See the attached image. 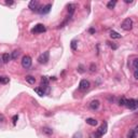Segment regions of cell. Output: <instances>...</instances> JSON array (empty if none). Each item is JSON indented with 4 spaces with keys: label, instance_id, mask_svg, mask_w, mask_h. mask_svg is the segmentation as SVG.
<instances>
[{
    "label": "cell",
    "instance_id": "8992f818",
    "mask_svg": "<svg viewBox=\"0 0 138 138\" xmlns=\"http://www.w3.org/2000/svg\"><path fill=\"white\" fill-rule=\"evenodd\" d=\"M49 58H50V53L49 52H44L39 56L38 61H39V63L40 64H47L48 62H49Z\"/></svg>",
    "mask_w": 138,
    "mask_h": 138
},
{
    "label": "cell",
    "instance_id": "1f68e13d",
    "mask_svg": "<svg viewBox=\"0 0 138 138\" xmlns=\"http://www.w3.org/2000/svg\"><path fill=\"white\" fill-rule=\"evenodd\" d=\"M83 67H82V66H80V67H79V72H83Z\"/></svg>",
    "mask_w": 138,
    "mask_h": 138
},
{
    "label": "cell",
    "instance_id": "30bf717a",
    "mask_svg": "<svg viewBox=\"0 0 138 138\" xmlns=\"http://www.w3.org/2000/svg\"><path fill=\"white\" fill-rule=\"evenodd\" d=\"M38 7H39V2L37 1V0H31V1L29 2V9H31L33 11H36Z\"/></svg>",
    "mask_w": 138,
    "mask_h": 138
},
{
    "label": "cell",
    "instance_id": "d6986e66",
    "mask_svg": "<svg viewBox=\"0 0 138 138\" xmlns=\"http://www.w3.org/2000/svg\"><path fill=\"white\" fill-rule=\"evenodd\" d=\"M42 132L44 133V134H47V135H52L53 134V131L51 130V128H49V127H43Z\"/></svg>",
    "mask_w": 138,
    "mask_h": 138
},
{
    "label": "cell",
    "instance_id": "d4e9b609",
    "mask_svg": "<svg viewBox=\"0 0 138 138\" xmlns=\"http://www.w3.org/2000/svg\"><path fill=\"white\" fill-rule=\"evenodd\" d=\"M137 62H138L137 58H135L134 61H133V67H134V70H137V69H138V67H137Z\"/></svg>",
    "mask_w": 138,
    "mask_h": 138
},
{
    "label": "cell",
    "instance_id": "603a6c76",
    "mask_svg": "<svg viewBox=\"0 0 138 138\" xmlns=\"http://www.w3.org/2000/svg\"><path fill=\"white\" fill-rule=\"evenodd\" d=\"M71 49H72L73 51H76V50H77V41H76V40L71 41Z\"/></svg>",
    "mask_w": 138,
    "mask_h": 138
},
{
    "label": "cell",
    "instance_id": "8fae6325",
    "mask_svg": "<svg viewBox=\"0 0 138 138\" xmlns=\"http://www.w3.org/2000/svg\"><path fill=\"white\" fill-rule=\"evenodd\" d=\"M68 16L69 17H71L73 15V13H75V4H72V3H70V4H68Z\"/></svg>",
    "mask_w": 138,
    "mask_h": 138
},
{
    "label": "cell",
    "instance_id": "f546056e",
    "mask_svg": "<svg viewBox=\"0 0 138 138\" xmlns=\"http://www.w3.org/2000/svg\"><path fill=\"white\" fill-rule=\"evenodd\" d=\"M73 138H81V133H79V134H76Z\"/></svg>",
    "mask_w": 138,
    "mask_h": 138
},
{
    "label": "cell",
    "instance_id": "f1b7e54d",
    "mask_svg": "<svg viewBox=\"0 0 138 138\" xmlns=\"http://www.w3.org/2000/svg\"><path fill=\"white\" fill-rule=\"evenodd\" d=\"M6 4L7 6H12V4H14V2L13 1H6Z\"/></svg>",
    "mask_w": 138,
    "mask_h": 138
},
{
    "label": "cell",
    "instance_id": "4dcf8cb0",
    "mask_svg": "<svg viewBox=\"0 0 138 138\" xmlns=\"http://www.w3.org/2000/svg\"><path fill=\"white\" fill-rule=\"evenodd\" d=\"M134 77H135V79H138V72H137V70H135V72H134Z\"/></svg>",
    "mask_w": 138,
    "mask_h": 138
},
{
    "label": "cell",
    "instance_id": "cb8c5ba5",
    "mask_svg": "<svg viewBox=\"0 0 138 138\" xmlns=\"http://www.w3.org/2000/svg\"><path fill=\"white\" fill-rule=\"evenodd\" d=\"M90 71H91V72L96 71V65L95 64H91V66H90Z\"/></svg>",
    "mask_w": 138,
    "mask_h": 138
},
{
    "label": "cell",
    "instance_id": "9c48e42d",
    "mask_svg": "<svg viewBox=\"0 0 138 138\" xmlns=\"http://www.w3.org/2000/svg\"><path fill=\"white\" fill-rule=\"evenodd\" d=\"M99 106H100V103H99V100H97V99L93 100V102H91V104H90V108H91L92 110H97L98 108H99Z\"/></svg>",
    "mask_w": 138,
    "mask_h": 138
},
{
    "label": "cell",
    "instance_id": "4fadbf2b",
    "mask_svg": "<svg viewBox=\"0 0 138 138\" xmlns=\"http://www.w3.org/2000/svg\"><path fill=\"white\" fill-rule=\"evenodd\" d=\"M86 123L91 126H96L98 122H97V120H95V119H93V118H89V119H86Z\"/></svg>",
    "mask_w": 138,
    "mask_h": 138
},
{
    "label": "cell",
    "instance_id": "6da1fadb",
    "mask_svg": "<svg viewBox=\"0 0 138 138\" xmlns=\"http://www.w3.org/2000/svg\"><path fill=\"white\" fill-rule=\"evenodd\" d=\"M124 106H126L130 110H136L137 107H138V102L136 99H133V98H131V99H126L125 100V105Z\"/></svg>",
    "mask_w": 138,
    "mask_h": 138
},
{
    "label": "cell",
    "instance_id": "44dd1931",
    "mask_svg": "<svg viewBox=\"0 0 138 138\" xmlns=\"http://www.w3.org/2000/svg\"><path fill=\"white\" fill-rule=\"evenodd\" d=\"M137 136V130L135 128V130H133L132 132L130 133V135H128V138H136Z\"/></svg>",
    "mask_w": 138,
    "mask_h": 138
},
{
    "label": "cell",
    "instance_id": "3957f363",
    "mask_svg": "<svg viewBox=\"0 0 138 138\" xmlns=\"http://www.w3.org/2000/svg\"><path fill=\"white\" fill-rule=\"evenodd\" d=\"M122 29H124V30H131V29L133 28V20L132 18H125V20L123 21V23H122L121 25Z\"/></svg>",
    "mask_w": 138,
    "mask_h": 138
},
{
    "label": "cell",
    "instance_id": "484cf974",
    "mask_svg": "<svg viewBox=\"0 0 138 138\" xmlns=\"http://www.w3.org/2000/svg\"><path fill=\"white\" fill-rule=\"evenodd\" d=\"M125 98H124V97H122L121 98V99L120 100H119V105H120V106H124V105H125Z\"/></svg>",
    "mask_w": 138,
    "mask_h": 138
},
{
    "label": "cell",
    "instance_id": "5b68a950",
    "mask_svg": "<svg viewBox=\"0 0 138 138\" xmlns=\"http://www.w3.org/2000/svg\"><path fill=\"white\" fill-rule=\"evenodd\" d=\"M45 30H47V29H45V27H44V25H43V24H37L36 26L31 29V33H34V34H41V33H44Z\"/></svg>",
    "mask_w": 138,
    "mask_h": 138
},
{
    "label": "cell",
    "instance_id": "9a60e30c",
    "mask_svg": "<svg viewBox=\"0 0 138 138\" xmlns=\"http://www.w3.org/2000/svg\"><path fill=\"white\" fill-rule=\"evenodd\" d=\"M110 37H111L112 39H120L121 34L119 33H117V31H114V30H111L110 31Z\"/></svg>",
    "mask_w": 138,
    "mask_h": 138
},
{
    "label": "cell",
    "instance_id": "ffe728a7",
    "mask_svg": "<svg viewBox=\"0 0 138 138\" xmlns=\"http://www.w3.org/2000/svg\"><path fill=\"white\" fill-rule=\"evenodd\" d=\"M116 3H117L116 0H113V1L111 0V1H109V2L107 3V8H108V9H113L114 6H116Z\"/></svg>",
    "mask_w": 138,
    "mask_h": 138
},
{
    "label": "cell",
    "instance_id": "ac0fdd59",
    "mask_svg": "<svg viewBox=\"0 0 138 138\" xmlns=\"http://www.w3.org/2000/svg\"><path fill=\"white\" fill-rule=\"evenodd\" d=\"M34 92H36V93L38 94L39 96H43V95L45 94L44 90H43V89H40V87H37V89H34Z\"/></svg>",
    "mask_w": 138,
    "mask_h": 138
},
{
    "label": "cell",
    "instance_id": "2e32d148",
    "mask_svg": "<svg viewBox=\"0 0 138 138\" xmlns=\"http://www.w3.org/2000/svg\"><path fill=\"white\" fill-rule=\"evenodd\" d=\"M9 81H10V79H9L8 77H6V76H0V83L7 84V83H9Z\"/></svg>",
    "mask_w": 138,
    "mask_h": 138
},
{
    "label": "cell",
    "instance_id": "83f0119b",
    "mask_svg": "<svg viewBox=\"0 0 138 138\" xmlns=\"http://www.w3.org/2000/svg\"><path fill=\"white\" fill-rule=\"evenodd\" d=\"M108 43H109V45H110V47H111L113 50H117V49H118V45H116V44H112V43H110V42H108Z\"/></svg>",
    "mask_w": 138,
    "mask_h": 138
},
{
    "label": "cell",
    "instance_id": "5bb4252c",
    "mask_svg": "<svg viewBox=\"0 0 138 138\" xmlns=\"http://www.w3.org/2000/svg\"><path fill=\"white\" fill-rule=\"evenodd\" d=\"M2 62H3L4 64H7V63H9V61L11 59V56L8 54V53H4V54H2Z\"/></svg>",
    "mask_w": 138,
    "mask_h": 138
},
{
    "label": "cell",
    "instance_id": "7c38bea8",
    "mask_svg": "<svg viewBox=\"0 0 138 138\" xmlns=\"http://www.w3.org/2000/svg\"><path fill=\"white\" fill-rule=\"evenodd\" d=\"M47 86H49V79H48V77H42V79H41V89H44Z\"/></svg>",
    "mask_w": 138,
    "mask_h": 138
},
{
    "label": "cell",
    "instance_id": "ba28073f",
    "mask_svg": "<svg viewBox=\"0 0 138 138\" xmlns=\"http://www.w3.org/2000/svg\"><path fill=\"white\" fill-rule=\"evenodd\" d=\"M107 132V123H104L102 126H100L99 128H98V131H97V134H96V136L97 137H100V136H103L105 133Z\"/></svg>",
    "mask_w": 138,
    "mask_h": 138
},
{
    "label": "cell",
    "instance_id": "4316f807",
    "mask_svg": "<svg viewBox=\"0 0 138 138\" xmlns=\"http://www.w3.org/2000/svg\"><path fill=\"white\" fill-rule=\"evenodd\" d=\"M17 120H18V116L16 114V116H14V117H13V119H12L13 124H14V125H15V124H16V121H17Z\"/></svg>",
    "mask_w": 138,
    "mask_h": 138
},
{
    "label": "cell",
    "instance_id": "d6a6232c",
    "mask_svg": "<svg viewBox=\"0 0 138 138\" xmlns=\"http://www.w3.org/2000/svg\"><path fill=\"white\" fill-rule=\"evenodd\" d=\"M90 33H91V34H94V33H95V29L91 28V29H90Z\"/></svg>",
    "mask_w": 138,
    "mask_h": 138
},
{
    "label": "cell",
    "instance_id": "277c9868",
    "mask_svg": "<svg viewBox=\"0 0 138 138\" xmlns=\"http://www.w3.org/2000/svg\"><path fill=\"white\" fill-rule=\"evenodd\" d=\"M31 58H30V56H28V55H25L24 57L22 58V66H23V68H25V69H27V68H29L31 66Z\"/></svg>",
    "mask_w": 138,
    "mask_h": 138
},
{
    "label": "cell",
    "instance_id": "7402d4cb",
    "mask_svg": "<svg viewBox=\"0 0 138 138\" xmlns=\"http://www.w3.org/2000/svg\"><path fill=\"white\" fill-rule=\"evenodd\" d=\"M18 56H20V51L15 50V51H13V52H12V55H11V57H12L13 59H16Z\"/></svg>",
    "mask_w": 138,
    "mask_h": 138
},
{
    "label": "cell",
    "instance_id": "7a4b0ae2",
    "mask_svg": "<svg viewBox=\"0 0 138 138\" xmlns=\"http://www.w3.org/2000/svg\"><path fill=\"white\" fill-rule=\"evenodd\" d=\"M51 9H52V4L49 3V4H47V6H44V7H38L37 10H36V12L39 13V14L43 15V14H48V13L51 11Z\"/></svg>",
    "mask_w": 138,
    "mask_h": 138
},
{
    "label": "cell",
    "instance_id": "e0dca14e",
    "mask_svg": "<svg viewBox=\"0 0 138 138\" xmlns=\"http://www.w3.org/2000/svg\"><path fill=\"white\" fill-rule=\"evenodd\" d=\"M26 81L28 82L29 84H34V82H36V79H34V77H33V76H27V77H26Z\"/></svg>",
    "mask_w": 138,
    "mask_h": 138
},
{
    "label": "cell",
    "instance_id": "52a82bcc",
    "mask_svg": "<svg viewBox=\"0 0 138 138\" xmlns=\"http://www.w3.org/2000/svg\"><path fill=\"white\" fill-rule=\"evenodd\" d=\"M89 87H90V82L87 80H81L80 81L79 89L81 91H86V90H89Z\"/></svg>",
    "mask_w": 138,
    "mask_h": 138
}]
</instances>
